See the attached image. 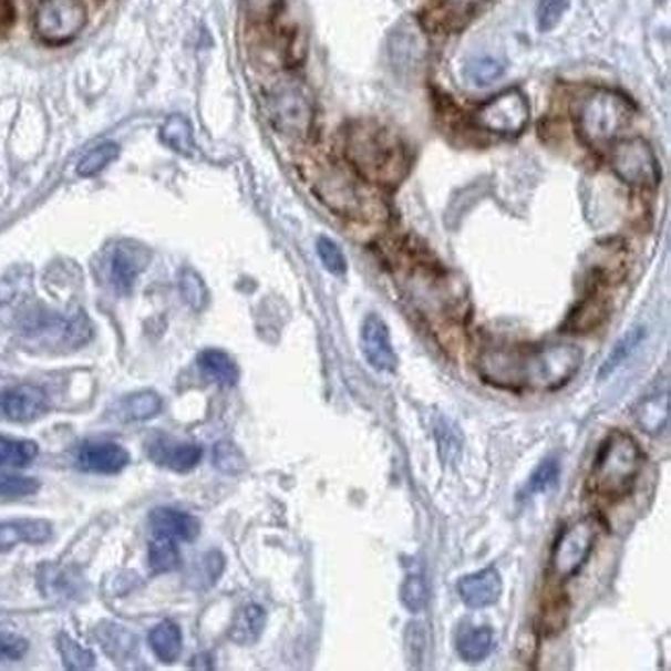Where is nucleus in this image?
Returning <instances> with one entry per match:
<instances>
[{"label": "nucleus", "mask_w": 671, "mask_h": 671, "mask_svg": "<svg viewBox=\"0 0 671 671\" xmlns=\"http://www.w3.org/2000/svg\"><path fill=\"white\" fill-rule=\"evenodd\" d=\"M215 465L226 473H240L245 469V457L238 446L231 443H219L215 446Z\"/></svg>", "instance_id": "nucleus-39"}, {"label": "nucleus", "mask_w": 671, "mask_h": 671, "mask_svg": "<svg viewBox=\"0 0 671 671\" xmlns=\"http://www.w3.org/2000/svg\"><path fill=\"white\" fill-rule=\"evenodd\" d=\"M30 651V642L19 634L4 632L0 634V663L2 661H19Z\"/></svg>", "instance_id": "nucleus-40"}, {"label": "nucleus", "mask_w": 671, "mask_h": 671, "mask_svg": "<svg viewBox=\"0 0 671 671\" xmlns=\"http://www.w3.org/2000/svg\"><path fill=\"white\" fill-rule=\"evenodd\" d=\"M637 424L642 427V432L647 434H659L668 426L670 420V398L668 393L661 395H651V398L642 399L641 405L634 410Z\"/></svg>", "instance_id": "nucleus-23"}, {"label": "nucleus", "mask_w": 671, "mask_h": 671, "mask_svg": "<svg viewBox=\"0 0 671 671\" xmlns=\"http://www.w3.org/2000/svg\"><path fill=\"white\" fill-rule=\"evenodd\" d=\"M582 353L575 345L494 348L477 360L482 379L503 389L551 391L575 376Z\"/></svg>", "instance_id": "nucleus-1"}, {"label": "nucleus", "mask_w": 671, "mask_h": 671, "mask_svg": "<svg viewBox=\"0 0 671 671\" xmlns=\"http://www.w3.org/2000/svg\"><path fill=\"white\" fill-rule=\"evenodd\" d=\"M79 467L92 473H118L128 465V451L116 443H85L79 448Z\"/></svg>", "instance_id": "nucleus-16"}, {"label": "nucleus", "mask_w": 671, "mask_h": 671, "mask_svg": "<svg viewBox=\"0 0 671 671\" xmlns=\"http://www.w3.org/2000/svg\"><path fill=\"white\" fill-rule=\"evenodd\" d=\"M608 312H610L608 300L593 293L577 306V310L570 314V319L566 322V329L572 331V333H589L608 319Z\"/></svg>", "instance_id": "nucleus-21"}, {"label": "nucleus", "mask_w": 671, "mask_h": 671, "mask_svg": "<svg viewBox=\"0 0 671 671\" xmlns=\"http://www.w3.org/2000/svg\"><path fill=\"white\" fill-rule=\"evenodd\" d=\"M317 252H319V259H321L324 269H327L329 273L337 275V277L345 275V271H348V260L343 257L341 248H339L331 238H324V236L319 238V242H317Z\"/></svg>", "instance_id": "nucleus-37"}, {"label": "nucleus", "mask_w": 671, "mask_h": 671, "mask_svg": "<svg viewBox=\"0 0 671 671\" xmlns=\"http://www.w3.org/2000/svg\"><path fill=\"white\" fill-rule=\"evenodd\" d=\"M362 351L368 364L379 370V372H395L398 370V353L393 350L391 343V333L386 322L382 321L376 314H368L367 321L362 324Z\"/></svg>", "instance_id": "nucleus-12"}, {"label": "nucleus", "mask_w": 671, "mask_h": 671, "mask_svg": "<svg viewBox=\"0 0 671 671\" xmlns=\"http://www.w3.org/2000/svg\"><path fill=\"white\" fill-rule=\"evenodd\" d=\"M23 279H25V275H21L19 271L0 277V308L11 304L16 300L23 286Z\"/></svg>", "instance_id": "nucleus-42"}, {"label": "nucleus", "mask_w": 671, "mask_h": 671, "mask_svg": "<svg viewBox=\"0 0 671 671\" xmlns=\"http://www.w3.org/2000/svg\"><path fill=\"white\" fill-rule=\"evenodd\" d=\"M197 364H199L200 372L207 379H211V381L221 384V386H234L238 382V379H240V370H238L236 362L229 358L226 351H200Z\"/></svg>", "instance_id": "nucleus-22"}, {"label": "nucleus", "mask_w": 671, "mask_h": 671, "mask_svg": "<svg viewBox=\"0 0 671 671\" xmlns=\"http://www.w3.org/2000/svg\"><path fill=\"white\" fill-rule=\"evenodd\" d=\"M568 11V0H539L537 4V28L551 31Z\"/></svg>", "instance_id": "nucleus-38"}, {"label": "nucleus", "mask_w": 671, "mask_h": 671, "mask_svg": "<svg viewBox=\"0 0 671 671\" xmlns=\"http://www.w3.org/2000/svg\"><path fill=\"white\" fill-rule=\"evenodd\" d=\"M149 566L153 572H172L180 566V551L174 539L155 535L149 544Z\"/></svg>", "instance_id": "nucleus-28"}, {"label": "nucleus", "mask_w": 671, "mask_h": 671, "mask_svg": "<svg viewBox=\"0 0 671 671\" xmlns=\"http://www.w3.org/2000/svg\"><path fill=\"white\" fill-rule=\"evenodd\" d=\"M118 153H121L118 145L112 143V141H106V143L93 147L92 152L87 153V155L79 162L76 174L83 176V178H92L95 174H100L102 169L107 168V166L118 157Z\"/></svg>", "instance_id": "nucleus-31"}, {"label": "nucleus", "mask_w": 671, "mask_h": 671, "mask_svg": "<svg viewBox=\"0 0 671 671\" xmlns=\"http://www.w3.org/2000/svg\"><path fill=\"white\" fill-rule=\"evenodd\" d=\"M494 651V632L488 626L465 630L457 641V653L467 663H482Z\"/></svg>", "instance_id": "nucleus-24"}, {"label": "nucleus", "mask_w": 671, "mask_h": 671, "mask_svg": "<svg viewBox=\"0 0 671 671\" xmlns=\"http://www.w3.org/2000/svg\"><path fill=\"white\" fill-rule=\"evenodd\" d=\"M149 457L172 472H190L195 469L203 458V448L199 444L176 443L166 436H157L147 444Z\"/></svg>", "instance_id": "nucleus-14"}, {"label": "nucleus", "mask_w": 671, "mask_h": 671, "mask_svg": "<svg viewBox=\"0 0 671 671\" xmlns=\"http://www.w3.org/2000/svg\"><path fill=\"white\" fill-rule=\"evenodd\" d=\"M317 193L337 214L358 215L362 211L360 188L343 169H324L317 178Z\"/></svg>", "instance_id": "nucleus-11"}, {"label": "nucleus", "mask_w": 671, "mask_h": 671, "mask_svg": "<svg viewBox=\"0 0 671 671\" xmlns=\"http://www.w3.org/2000/svg\"><path fill=\"white\" fill-rule=\"evenodd\" d=\"M33 25L47 44H66L87 25V7L83 0H42Z\"/></svg>", "instance_id": "nucleus-7"}, {"label": "nucleus", "mask_w": 671, "mask_h": 671, "mask_svg": "<svg viewBox=\"0 0 671 671\" xmlns=\"http://www.w3.org/2000/svg\"><path fill=\"white\" fill-rule=\"evenodd\" d=\"M40 489V482L28 475L0 472V498H23Z\"/></svg>", "instance_id": "nucleus-34"}, {"label": "nucleus", "mask_w": 671, "mask_h": 671, "mask_svg": "<svg viewBox=\"0 0 671 671\" xmlns=\"http://www.w3.org/2000/svg\"><path fill=\"white\" fill-rule=\"evenodd\" d=\"M458 597L472 610H484L498 603L503 596V579L496 568H484L458 580Z\"/></svg>", "instance_id": "nucleus-13"}, {"label": "nucleus", "mask_w": 671, "mask_h": 671, "mask_svg": "<svg viewBox=\"0 0 671 671\" xmlns=\"http://www.w3.org/2000/svg\"><path fill=\"white\" fill-rule=\"evenodd\" d=\"M529 118H531L529 102L519 90L498 93L475 114V121L484 131L500 137H517L529 124Z\"/></svg>", "instance_id": "nucleus-9"}, {"label": "nucleus", "mask_w": 671, "mask_h": 671, "mask_svg": "<svg viewBox=\"0 0 671 671\" xmlns=\"http://www.w3.org/2000/svg\"><path fill=\"white\" fill-rule=\"evenodd\" d=\"M52 537V523L44 519L0 520V551L19 544H47Z\"/></svg>", "instance_id": "nucleus-17"}, {"label": "nucleus", "mask_w": 671, "mask_h": 671, "mask_svg": "<svg viewBox=\"0 0 671 671\" xmlns=\"http://www.w3.org/2000/svg\"><path fill=\"white\" fill-rule=\"evenodd\" d=\"M149 647H152L153 655L157 657L162 663H174L183 653L180 626L172 620H164V622L153 626V630L149 632Z\"/></svg>", "instance_id": "nucleus-20"}, {"label": "nucleus", "mask_w": 671, "mask_h": 671, "mask_svg": "<svg viewBox=\"0 0 671 671\" xmlns=\"http://www.w3.org/2000/svg\"><path fill=\"white\" fill-rule=\"evenodd\" d=\"M345 157L358 176L372 184L395 186L407 174V152L393 131L372 121L345 131Z\"/></svg>", "instance_id": "nucleus-2"}, {"label": "nucleus", "mask_w": 671, "mask_h": 671, "mask_svg": "<svg viewBox=\"0 0 671 671\" xmlns=\"http://www.w3.org/2000/svg\"><path fill=\"white\" fill-rule=\"evenodd\" d=\"M597 534L599 527L593 517L577 520L575 525L566 527L551 548L549 572L558 580L577 577L596 549Z\"/></svg>", "instance_id": "nucleus-6"}, {"label": "nucleus", "mask_w": 671, "mask_h": 671, "mask_svg": "<svg viewBox=\"0 0 671 671\" xmlns=\"http://www.w3.org/2000/svg\"><path fill=\"white\" fill-rule=\"evenodd\" d=\"M267 114L275 128L290 138H306L314 124L312 97L296 79H283L267 93Z\"/></svg>", "instance_id": "nucleus-5"}, {"label": "nucleus", "mask_w": 671, "mask_h": 671, "mask_svg": "<svg viewBox=\"0 0 671 671\" xmlns=\"http://www.w3.org/2000/svg\"><path fill=\"white\" fill-rule=\"evenodd\" d=\"M38 457V444L0 436V467H23Z\"/></svg>", "instance_id": "nucleus-30"}, {"label": "nucleus", "mask_w": 671, "mask_h": 671, "mask_svg": "<svg viewBox=\"0 0 671 671\" xmlns=\"http://www.w3.org/2000/svg\"><path fill=\"white\" fill-rule=\"evenodd\" d=\"M610 166L613 174L632 188H655L661 180V168L655 153L641 138L616 143L611 147Z\"/></svg>", "instance_id": "nucleus-8"}, {"label": "nucleus", "mask_w": 671, "mask_h": 671, "mask_svg": "<svg viewBox=\"0 0 671 671\" xmlns=\"http://www.w3.org/2000/svg\"><path fill=\"white\" fill-rule=\"evenodd\" d=\"M147 252L138 245L133 242H123L116 246L110 260V275L112 283L121 293H128L133 290L141 271L147 267Z\"/></svg>", "instance_id": "nucleus-15"}, {"label": "nucleus", "mask_w": 671, "mask_h": 671, "mask_svg": "<svg viewBox=\"0 0 671 671\" xmlns=\"http://www.w3.org/2000/svg\"><path fill=\"white\" fill-rule=\"evenodd\" d=\"M180 291H183L184 302L190 306L193 310H203L209 300V293L205 288V281L200 279L199 273L186 269L180 275Z\"/></svg>", "instance_id": "nucleus-35"}, {"label": "nucleus", "mask_w": 671, "mask_h": 671, "mask_svg": "<svg viewBox=\"0 0 671 671\" xmlns=\"http://www.w3.org/2000/svg\"><path fill=\"white\" fill-rule=\"evenodd\" d=\"M642 467L644 453L641 444L624 430H613L599 444L587 486L597 498L606 503H620L632 494Z\"/></svg>", "instance_id": "nucleus-3"}, {"label": "nucleus", "mask_w": 671, "mask_h": 671, "mask_svg": "<svg viewBox=\"0 0 671 671\" xmlns=\"http://www.w3.org/2000/svg\"><path fill=\"white\" fill-rule=\"evenodd\" d=\"M162 138L168 145L169 149L183 155H193L195 153V137H193V126L190 123L176 114L169 116L168 121L162 126Z\"/></svg>", "instance_id": "nucleus-27"}, {"label": "nucleus", "mask_w": 671, "mask_h": 671, "mask_svg": "<svg viewBox=\"0 0 671 671\" xmlns=\"http://www.w3.org/2000/svg\"><path fill=\"white\" fill-rule=\"evenodd\" d=\"M265 626L267 611L262 610L259 603H246L245 608L236 611L229 624V639L240 647H250L262 637Z\"/></svg>", "instance_id": "nucleus-19"}, {"label": "nucleus", "mask_w": 671, "mask_h": 671, "mask_svg": "<svg viewBox=\"0 0 671 671\" xmlns=\"http://www.w3.org/2000/svg\"><path fill=\"white\" fill-rule=\"evenodd\" d=\"M162 412V398L153 391H141L133 393L121 401L116 407V415L123 422H145L152 420L157 413Z\"/></svg>", "instance_id": "nucleus-25"}, {"label": "nucleus", "mask_w": 671, "mask_h": 671, "mask_svg": "<svg viewBox=\"0 0 671 671\" xmlns=\"http://www.w3.org/2000/svg\"><path fill=\"white\" fill-rule=\"evenodd\" d=\"M401 603L412 611L424 610L427 603V587L420 575H410L401 585Z\"/></svg>", "instance_id": "nucleus-36"}, {"label": "nucleus", "mask_w": 671, "mask_h": 671, "mask_svg": "<svg viewBox=\"0 0 671 671\" xmlns=\"http://www.w3.org/2000/svg\"><path fill=\"white\" fill-rule=\"evenodd\" d=\"M245 2L246 16L257 23H265L273 19L281 0H242Z\"/></svg>", "instance_id": "nucleus-41"}, {"label": "nucleus", "mask_w": 671, "mask_h": 671, "mask_svg": "<svg viewBox=\"0 0 671 671\" xmlns=\"http://www.w3.org/2000/svg\"><path fill=\"white\" fill-rule=\"evenodd\" d=\"M558 477H560V463H558V458L551 457L541 461L539 467L531 473L523 496L529 498V496H537V494H546V492H549V489L558 484Z\"/></svg>", "instance_id": "nucleus-32"}, {"label": "nucleus", "mask_w": 671, "mask_h": 671, "mask_svg": "<svg viewBox=\"0 0 671 671\" xmlns=\"http://www.w3.org/2000/svg\"><path fill=\"white\" fill-rule=\"evenodd\" d=\"M506 71V64L496 56H475L467 61L463 73L465 79L472 83L473 87H488L496 83Z\"/></svg>", "instance_id": "nucleus-26"}, {"label": "nucleus", "mask_w": 671, "mask_h": 671, "mask_svg": "<svg viewBox=\"0 0 671 671\" xmlns=\"http://www.w3.org/2000/svg\"><path fill=\"white\" fill-rule=\"evenodd\" d=\"M444 4L455 7V9H473L477 4H482L484 0H443Z\"/></svg>", "instance_id": "nucleus-43"}, {"label": "nucleus", "mask_w": 671, "mask_h": 671, "mask_svg": "<svg viewBox=\"0 0 671 671\" xmlns=\"http://www.w3.org/2000/svg\"><path fill=\"white\" fill-rule=\"evenodd\" d=\"M634 107L622 93L596 90L575 106L577 133L587 145H608L620 137L632 121Z\"/></svg>", "instance_id": "nucleus-4"}, {"label": "nucleus", "mask_w": 671, "mask_h": 671, "mask_svg": "<svg viewBox=\"0 0 671 671\" xmlns=\"http://www.w3.org/2000/svg\"><path fill=\"white\" fill-rule=\"evenodd\" d=\"M642 339H644V329H642V327L630 329V331L613 345V350L610 351L608 360L603 362V367L599 370V376L606 379V376H610L613 370H618V368L622 367L626 360L634 353V350L641 345Z\"/></svg>", "instance_id": "nucleus-29"}, {"label": "nucleus", "mask_w": 671, "mask_h": 671, "mask_svg": "<svg viewBox=\"0 0 671 671\" xmlns=\"http://www.w3.org/2000/svg\"><path fill=\"white\" fill-rule=\"evenodd\" d=\"M59 653L64 661V668H69V670H92L95 665V657L92 651L81 647L69 634L59 637Z\"/></svg>", "instance_id": "nucleus-33"}, {"label": "nucleus", "mask_w": 671, "mask_h": 671, "mask_svg": "<svg viewBox=\"0 0 671 671\" xmlns=\"http://www.w3.org/2000/svg\"><path fill=\"white\" fill-rule=\"evenodd\" d=\"M48 412L47 393L38 386L21 384L0 389V422L25 424Z\"/></svg>", "instance_id": "nucleus-10"}, {"label": "nucleus", "mask_w": 671, "mask_h": 671, "mask_svg": "<svg viewBox=\"0 0 671 671\" xmlns=\"http://www.w3.org/2000/svg\"><path fill=\"white\" fill-rule=\"evenodd\" d=\"M149 525H152L153 535L169 537L174 541H195L200 534L199 519H195L193 515H186L183 510H174V508L153 510Z\"/></svg>", "instance_id": "nucleus-18"}]
</instances>
